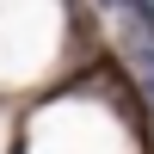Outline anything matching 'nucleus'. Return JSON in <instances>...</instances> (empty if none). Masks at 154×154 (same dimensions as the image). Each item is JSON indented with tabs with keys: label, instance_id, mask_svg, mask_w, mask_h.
<instances>
[{
	"label": "nucleus",
	"instance_id": "obj_1",
	"mask_svg": "<svg viewBox=\"0 0 154 154\" xmlns=\"http://www.w3.org/2000/svg\"><path fill=\"white\" fill-rule=\"evenodd\" d=\"M117 62L130 68L136 99H148V111H154V43H148V37H136V31H123V37H117Z\"/></svg>",
	"mask_w": 154,
	"mask_h": 154
},
{
	"label": "nucleus",
	"instance_id": "obj_2",
	"mask_svg": "<svg viewBox=\"0 0 154 154\" xmlns=\"http://www.w3.org/2000/svg\"><path fill=\"white\" fill-rule=\"evenodd\" d=\"M123 19H130L136 37H148V43H154V0H130V6H123Z\"/></svg>",
	"mask_w": 154,
	"mask_h": 154
},
{
	"label": "nucleus",
	"instance_id": "obj_3",
	"mask_svg": "<svg viewBox=\"0 0 154 154\" xmlns=\"http://www.w3.org/2000/svg\"><path fill=\"white\" fill-rule=\"evenodd\" d=\"M93 6H99V12H117V19H123V6H130V0H93Z\"/></svg>",
	"mask_w": 154,
	"mask_h": 154
}]
</instances>
